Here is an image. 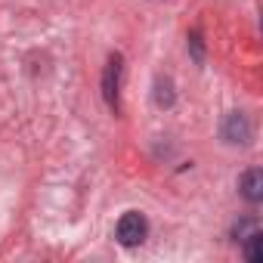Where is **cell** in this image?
I'll list each match as a JSON object with an SVG mask.
<instances>
[{"instance_id": "obj_1", "label": "cell", "mask_w": 263, "mask_h": 263, "mask_svg": "<svg viewBox=\"0 0 263 263\" xmlns=\"http://www.w3.org/2000/svg\"><path fill=\"white\" fill-rule=\"evenodd\" d=\"M118 241L124 245V248H137V245H143L146 241V235H149V220L140 214V211H127L121 220H118Z\"/></svg>"}, {"instance_id": "obj_2", "label": "cell", "mask_w": 263, "mask_h": 263, "mask_svg": "<svg viewBox=\"0 0 263 263\" xmlns=\"http://www.w3.org/2000/svg\"><path fill=\"white\" fill-rule=\"evenodd\" d=\"M121 71H124V59H121L118 53H111V56H108V62H105V71H102V99H105V105H108L115 115L121 111V102H118Z\"/></svg>"}, {"instance_id": "obj_3", "label": "cell", "mask_w": 263, "mask_h": 263, "mask_svg": "<svg viewBox=\"0 0 263 263\" xmlns=\"http://www.w3.org/2000/svg\"><path fill=\"white\" fill-rule=\"evenodd\" d=\"M223 137L229 143H248L251 140V127H248V118L241 111H232L223 124Z\"/></svg>"}, {"instance_id": "obj_4", "label": "cell", "mask_w": 263, "mask_h": 263, "mask_svg": "<svg viewBox=\"0 0 263 263\" xmlns=\"http://www.w3.org/2000/svg\"><path fill=\"white\" fill-rule=\"evenodd\" d=\"M238 189H241V195L251 201V204H257V201H263V171L260 167H251L245 177H241V183H238Z\"/></svg>"}, {"instance_id": "obj_5", "label": "cell", "mask_w": 263, "mask_h": 263, "mask_svg": "<svg viewBox=\"0 0 263 263\" xmlns=\"http://www.w3.org/2000/svg\"><path fill=\"white\" fill-rule=\"evenodd\" d=\"M245 260H251V263L263 260V235H260V229H251L245 235Z\"/></svg>"}, {"instance_id": "obj_6", "label": "cell", "mask_w": 263, "mask_h": 263, "mask_svg": "<svg viewBox=\"0 0 263 263\" xmlns=\"http://www.w3.org/2000/svg\"><path fill=\"white\" fill-rule=\"evenodd\" d=\"M155 102L158 105H174V84L167 81V78H158V84H155Z\"/></svg>"}, {"instance_id": "obj_7", "label": "cell", "mask_w": 263, "mask_h": 263, "mask_svg": "<svg viewBox=\"0 0 263 263\" xmlns=\"http://www.w3.org/2000/svg\"><path fill=\"white\" fill-rule=\"evenodd\" d=\"M189 47H192V56H195V62L201 65V62H204V50H201V37H198V31H192V37H189Z\"/></svg>"}]
</instances>
